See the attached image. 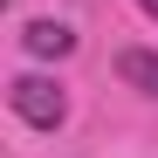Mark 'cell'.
Segmentation results:
<instances>
[{"instance_id":"1","label":"cell","mask_w":158,"mask_h":158,"mask_svg":"<svg viewBox=\"0 0 158 158\" xmlns=\"http://www.w3.org/2000/svg\"><path fill=\"white\" fill-rule=\"evenodd\" d=\"M7 103H14V117L35 124V131H55L69 117V96H62L55 76H14V83H7Z\"/></svg>"},{"instance_id":"2","label":"cell","mask_w":158,"mask_h":158,"mask_svg":"<svg viewBox=\"0 0 158 158\" xmlns=\"http://www.w3.org/2000/svg\"><path fill=\"white\" fill-rule=\"evenodd\" d=\"M21 41H28V55H41V62H62L69 48H76V35L62 28V21H28V28H21Z\"/></svg>"},{"instance_id":"3","label":"cell","mask_w":158,"mask_h":158,"mask_svg":"<svg viewBox=\"0 0 158 158\" xmlns=\"http://www.w3.org/2000/svg\"><path fill=\"white\" fill-rule=\"evenodd\" d=\"M117 76H124L131 89L158 96V55H151V48H124V55H117Z\"/></svg>"},{"instance_id":"4","label":"cell","mask_w":158,"mask_h":158,"mask_svg":"<svg viewBox=\"0 0 158 158\" xmlns=\"http://www.w3.org/2000/svg\"><path fill=\"white\" fill-rule=\"evenodd\" d=\"M138 7H144V14H151V21H158V0H138Z\"/></svg>"}]
</instances>
